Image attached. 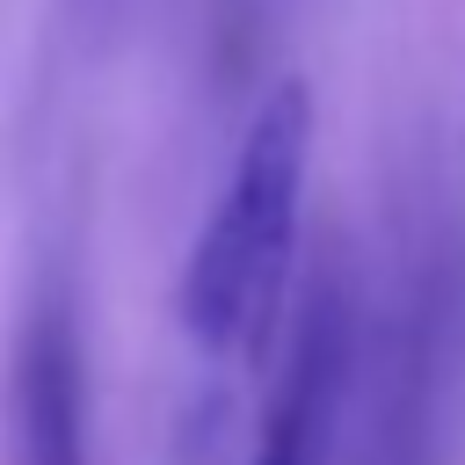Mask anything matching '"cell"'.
Segmentation results:
<instances>
[{
	"label": "cell",
	"instance_id": "1",
	"mask_svg": "<svg viewBox=\"0 0 465 465\" xmlns=\"http://www.w3.org/2000/svg\"><path fill=\"white\" fill-rule=\"evenodd\" d=\"M305 174H312V94L305 80H276L247 116L225 189L196 225L174 283V320L196 356H254L269 341L298 269Z\"/></svg>",
	"mask_w": 465,
	"mask_h": 465
},
{
	"label": "cell",
	"instance_id": "2",
	"mask_svg": "<svg viewBox=\"0 0 465 465\" xmlns=\"http://www.w3.org/2000/svg\"><path fill=\"white\" fill-rule=\"evenodd\" d=\"M0 465H94L87 349L65 283H44L15 327L7 385H0Z\"/></svg>",
	"mask_w": 465,
	"mask_h": 465
},
{
	"label": "cell",
	"instance_id": "3",
	"mask_svg": "<svg viewBox=\"0 0 465 465\" xmlns=\"http://www.w3.org/2000/svg\"><path fill=\"white\" fill-rule=\"evenodd\" d=\"M349 371H356V298L341 276H320L298 312V334H291L283 378L262 407L247 465H327L341 400H349Z\"/></svg>",
	"mask_w": 465,
	"mask_h": 465
},
{
	"label": "cell",
	"instance_id": "4",
	"mask_svg": "<svg viewBox=\"0 0 465 465\" xmlns=\"http://www.w3.org/2000/svg\"><path fill=\"white\" fill-rule=\"evenodd\" d=\"M327 465H429V356L400 327L385 349L356 334V371Z\"/></svg>",
	"mask_w": 465,
	"mask_h": 465
}]
</instances>
